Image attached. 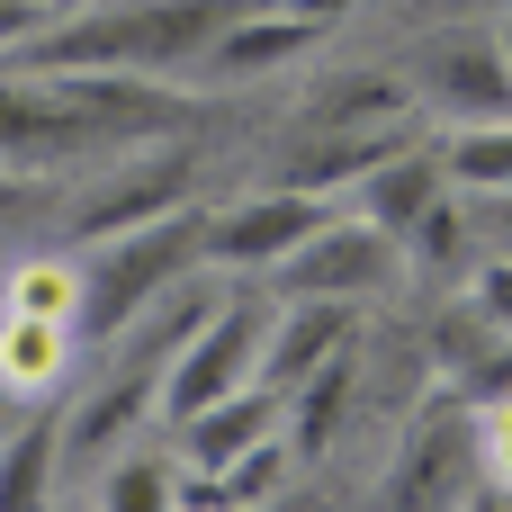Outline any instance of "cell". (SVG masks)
<instances>
[{
	"label": "cell",
	"instance_id": "cell-14",
	"mask_svg": "<svg viewBox=\"0 0 512 512\" xmlns=\"http://www.w3.org/2000/svg\"><path fill=\"white\" fill-rule=\"evenodd\" d=\"M342 342H351V306H342V297H279V324H270V360H261V378L297 396L324 360H342Z\"/></svg>",
	"mask_w": 512,
	"mask_h": 512
},
{
	"label": "cell",
	"instance_id": "cell-13",
	"mask_svg": "<svg viewBox=\"0 0 512 512\" xmlns=\"http://www.w3.org/2000/svg\"><path fill=\"white\" fill-rule=\"evenodd\" d=\"M81 324H63V315H27V306H0V378L18 387V405H54L63 396V378H72V360H81Z\"/></svg>",
	"mask_w": 512,
	"mask_h": 512
},
{
	"label": "cell",
	"instance_id": "cell-23",
	"mask_svg": "<svg viewBox=\"0 0 512 512\" xmlns=\"http://www.w3.org/2000/svg\"><path fill=\"white\" fill-rule=\"evenodd\" d=\"M54 27V0H0V54H27Z\"/></svg>",
	"mask_w": 512,
	"mask_h": 512
},
{
	"label": "cell",
	"instance_id": "cell-12",
	"mask_svg": "<svg viewBox=\"0 0 512 512\" xmlns=\"http://www.w3.org/2000/svg\"><path fill=\"white\" fill-rule=\"evenodd\" d=\"M288 423V387H270V378H252L243 396H225V405H207V414H189V423H171L180 432V459L189 468H234L243 450H261L270 432Z\"/></svg>",
	"mask_w": 512,
	"mask_h": 512
},
{
	"label": "cell",
	"instance_id": "cell-6",
	"mask_svg": "<svg viewBox=\"0 0 512 512\" xmlns=\"http://www.w3.org/2000/svg\"><path fill=\"white\" fill-rule=\"evenodd\" d=\"M333 225V207H324V189H261V198H243V207H225L216 225H207V270H279L306 234H324Z\"/></svg>",
	"mask_w": 512,
	"mask_h": 512
},
{
	"label": "cell",
	"instance_id": "cell-4",
	"mask_svg": "<svg viewBox=\"0 0 512 512\" xmlns=\"http://www.w3.org/2000/svg\"><path fill=\"white\" fill-rule=\"evenodd\" d=\"M99 144H126L72 81H0V162H63V153H99Z\"/></svg>",
	"mask_w": 512,
	"mask_h": 512
},
{
	"label": "cell",
	"instance_id": "cell-5",
	"mask_svg": "<svg viewBox=\"0 0 512 512\" xmlns=\"http://www.w3.org/2000/svg\"><path fill=\"white\" fill-rule=\"evenodd\" d=\"M396 252H405V243H396L387 225H369V216H333V225L306 234L270 279H279V297H342V306H351V297H369V288L396 279Z\"/></svg>",
	"mask_w": 512,
	"mask_h": 512
},
{
	"label": "cell",
	"instance_id": "cell-22",
	"mask_svg": "<svg viewBox=\"0 0 512 512\" xmlns=\"http://www.w3.org/2000/svg\"><path fill=\"white\" fill-rule=\"evenodd\" d=\"M288 459H297V441H279V432H270L261 450H243V459L225 468V486H234V504H261V495H270V486L288 477Z\"/></svg>",
	"mask_w": 512,
	"mask_h": 512
},
{
	"label": "cell",
	"instance_id": "cell-3",
	"mask_svg": "<svg viewBox=\"0 0 512 512\" xmlns=\"http://www.w3.org/2000/svg\"><path fill=\"white\" fill-rule=\"evenodd\" d=\"M261 360H270V315H261V306H216V315L189 333V351L162 369V423H189V414L243 396V387L261 378Z\"/></svg>",
	"mask_w": 512,
	"mask_h": 512
},
{
	"label": "cell",
	"instance_id": "cell-21",
	"mask_svg": "<svg viewBox=\"0 0 512 512\" xmlns=\"http://www.w3.org/2000/svg\"><path fill=\"white\" fill-rule=\"evenodd\" d=\"M54 216V189H45V171H27V162H0V234H27V225H45Z\"/></svg>",
	"mask_w": 512,
	"mask_h": 512
},
{
	"label": "cell",
	"instance_id": "cell-26",
	"mask_svg": "<svg viewBox=\"0 0 512 512\" xmlns=\"http://www.w3.org/2000/svg\"><path fill=\"white\" fill-rule=\"evenodd\" d=\"M9 423H18V387L0 378V441H9Z\"/></svg>",
	"mask_w": 512,
	"mask_h": 512
},
{
	"label": "cell",
	"instance_id": "cell-16",
	"mask_svg": "<svg viewBox=\"0 0 512 512\" xmlns=\"http://www.w3.org/2000/svg\"><path fill=\"white\" fill-rule=\"evenodd\" d=\"M0 306H27V315H63V324H81V306H90V261H81L72 243L27 252V261L0 279Z\"/></svg>",
	"mask_w": 512,
	"mask_h": 512
},
{
	"label": "cell",
	"instance_id": "cell-9",
	"mask_svg": "<svg viewBox=\"0 0 512 512\" xmlns=\"http://www.w3.org/2000/svg\"><path fill=\"white\" fill-rule=\"evenodd\" d=\"M180 189H189V153H153V162H135V171H117V180L81 189V198H72V216H63V243H72V252H90V243H108V234H135V225L171 216V207H180Z\"/></svg>",
	"mask_w": 512,
	"mask_h": 512
},
{
	"label": "cell",
	"instance_id": "cell-17",
	"mask_svg": "<svg viewBox=\"0 0 512 512\" xmlns=\"http://www.w3.org/2000/svg\"><path fill=\"white\" fill-rule=\"evenodd\" d=\"M54 477H63V414L45 405V414L9 423V441H0V504H36Z\"/></svg>",
	"mask_w": 512,
	"mask_h": 512
},
{
	"label": "cell",
	"instance_id": "cell-8",
	"mask_svg": "<svg viewBox=\"0 0 512 512\" xmlns=\"http://www.w3.org/2000/svg\"><path fill=\"white\" fill-rule=\"evenodd\" d=\"M423 108H441L450 126H504L512 117V45L495 36H450L423 54Z\"/></svg>",
	"mask_w": 512,
	"mask_h": 512
},
{
	"label": "cell",
	"instance_id": "cell-10",
	"mask_svg": "<svg viewBox=\"0 0 512 512\" xmlns=\"http://www.w3.org/2000/svg\"><path fill=\"white\" fill-rule=\"evenodd\" d=\"M486 486V441H477V414H450V423H423L414 450L396 459L387 495L396 504H459Z\"/></svg>",
	"mask_w": 512,
	"mask_h": 512
},
{
	"label": "cell",
	"instance_id": "cell-24",
	"mask_svg": "<svg viewBox=\"0 0 512 512\" xmlns=\"http://www.w3.org/2000/svg\"><path fill=\"white\" fill-rule=\"evenodd\" d=\"M477 315L512 342V261H486V270H477Z\"/></svg>",
	"mask_w": 512,
	"mask_h": 512
},
{
	"label": "cell",
	"instance_id": "cell-25",
	"mask_svg": "<svg viewBox=\"0 0 512 512\" xmlns=\"http://www.w3.org/2000/svg\"><path fill=\"white\" fill-rule=\"evenodd\" d=\"M279 9H306V18H342L351 0H279Z\"/></svg>",
	"mask_w": 512,
	"mask_h": 512
},
{
	"label": "cell",
	"instance_id": "cell-7",
	"mask_svg": "<svg viewBox=\"0 0 512 512\" xmlns=\"http://www.w3.org/2000/svg\"><path fill=\"white\" fill-rule=\"evenodd\" d=\"M153 414H162V360H108V378L63 414V468L90 477V468L117 459Z\"/></svg>",
	"mask_w": 512,
	"mask_h": 512
},
{
	"label": "cell",
	"instance_id": "cell-18",
	"mask_svg": "<svg viewBox=\"0 0 512 512\" xmlns=\"http://www.w3.org/2000/svg\"><path fill=\"white\" fill-rule=\"evenodd\" d=\"M342 405H351V360H324V369H315V378L297 387V423H288L297 459H324V441H333Z\"/></svg>",
	"mask_w": 512,
	"mask_h": 512
},
{
	"label": "cell",
	"instance_id": "cell-27",
	"mask_svg": "<svg viewBox=\"0 0 512 512\" xmlns=\"http://www.w3.org/2000/svg\"><path fill=\"white\" fill-rule=\"evenodd\" d=\"M54 9H72V0H54Z\"/></svg>",
	"mask_w": 512,
	"mask_h": 512
},
{
	"label": "cell",
	"instance_id": "cell-15",
	"mask_svg": "<svg viewBox=\"0 0 512 512\" xmlns=\"http://www.w3.org/2000/svg\"><path fill=\"white\" fill-rule=\"evenodd\" d=\"M441 189H450V153H414V144H405V153H387V162L360 180V216L387 225L396 243H414V225L441 207Z\"/></svg>",
	"mask_w": 512,
	"mask_h": 512
},
{
	"label": "cell",
	"instance_id": "cell-20",
	"mask_svg": "<svg viewBox=\"0 0 512 512\" xmlns=\"http://www.w3.org/2000/svg\"><path fill=\"white\" fill-rule=\"evenodd\" d=\"M450 180L459 189H512V117L504 126H459V144H450Z\"/></svg>",
	"mask_w": 512,
	"mask_h": 512
},
{
	"label": "cell",
	"instance_id": "cell-1",
	"mask_svg": "<svg viewBox=\"0 0 512 512\" xmlns=\"http://www.w3.org/2000/svg\"><path fill=\"white\" fill-rule=\"evenodd\" d=\"M243 9H261V0H108V9L54 18L18 54V72H180Z\"/></svg>",
	"mask_w": 512,
	"mask_h": 512
},
{
	"label": "cell",
	"instance_id": "cell-19",
	"mask_svg": "<svg viewBox=\"0 0 512 512\" xmlns=\"http://www.w3.org/2000/svg\"><path fill=\"white\" fill-rule=\"evenodd\" d=\"M180 468H189V459H162V450L108 459V468H99V504H180Z\"/></svg>",
	"mask_w": 512,
	"mask_h": 512
},
{
	"label": "cell",
	"instance_id": "cell-2",
	"mask_svg": "<svg viewBox=\"0 0 512 512\" xmlns=\"http://www.w3.org/2000/svg\"><path fill=\"white\" fill-rule=\"evenodd\" d=\"M207 225H216V216L180 198L171 216L90 243V306H81V333H90V342H117L162 288H180L189 270H207Z\"/></svg>",
	"mask_w": 512,
	"mask_h": 512
},
{
	"label": "cell",
	"instance_id": "cell-11",
	"mask_svg": "<svg viewBox=\"0 0 512 512\" xmlns=\"http://www.w3.org/2000/svg\"><path fill=\"white\" fill-rule=\"evenodd\" d=\"M315 36H324V18L261 0V9H243V18H234V27L198 54V81H261V72H279V63L315 54Z\"/></svg>",
	"mask_w": 512,
	"mask_h": 512
},
{
	"label": "cell",
	"instance_id": "cell-28",
	"mask_svg": "<svg viewBox=\"0 0 512 512\" xmlns=\"http://www.w3.org/2000/svg\"><path fill=\"white\" fill-rule=\"evenodd\" d=\"M504 45H512V27H504Z\"/></svg>",
	"mask_w": 512,
	"mask_h": 512
}]
</instances>
